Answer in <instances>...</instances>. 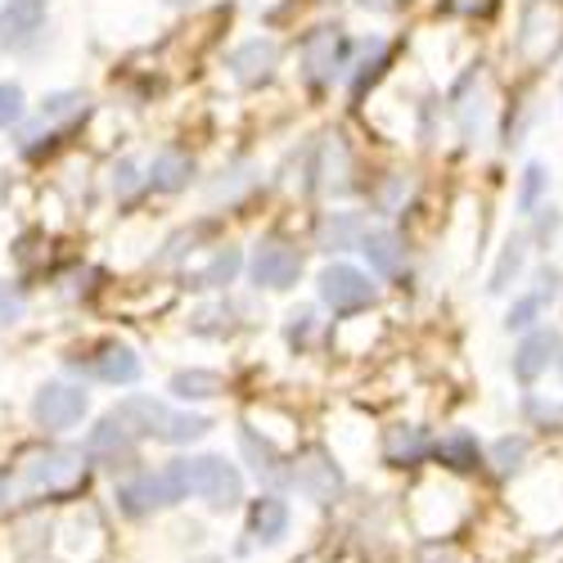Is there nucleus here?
I'll return each mask as SVG.
<instances>
[{
	"label": "nucleus",
	"mask_w": 563,
	"mask_h": 563,
	"mask_svg": "<svg viewBox=\"0 0 563 563\" xmlns=\"http://www.w3.org/2000/svg\"><path fill=\"white\" fill-rule=\"evenodd\" d=\"M195 563H221V559H212V554H208V559H195Z\"/></svg>",
	"instance_id": "obj_37"
},
{
	"label": "nucleus",
	"mask_w": 563,
	"mask_h": 563,
	"mask_svg": "<svg viewBox=\"0 0 563 563\" xmlns=\"http://www.w3.org/2000/svg\"><path fill=\"white\" fill-rule=\"evenodd\" d=\"M10 505V474H0V509Z\"/></svg>",
	"instance_id": "obj_36"
},
{
	"label": "nucleus",
	"mask_w": 563,
	"mask_h": 563,
	"mask_svg": "<svg viewBox=\"0 0 563 563\" xmlns=\"http://www.w3.org/2000/svg\"><path fill=\"white\" fill-rule=\"evenodd\" d=\"M190 176H195V163H190V154H180V150H163V154L154 158V167H150V185H154L158 195L185 190V185H190Z\"/></svg>",
	"instance_id": "obj_19"
},
{
	"label": "nucleus",
	"mask_w": 563,
	"mask_h": 563,
	"mask_svg": "<svg viewBox=\"0 0 563 563\" xmlns=\"http://www.w3.org/2000/svg\"><path fill=\"white\" fill-rule=\"evenodd\" d=\"M131 185H135V167L131 163H118V172H113V190H131Z\"/></svg>",
	"instance_id": "obj_34"
},
{
	"label": "nucleus",
	"mask_w": 563,
	"mask_h": 563,
	"mask_svg": "<svg viewBox=\"0 0 563 563\" xmlns=\"http://www.w3.org/2000/svg\"><path fill=\"white\" fill-rule=\"evenodd\" d=\"M559 369H563V361H559Z\"/></svg>",
	"instance_id": "obj_39"
},
{
	"label": "nucleus",
	"mask_w": 563,
	"mask_h": 563,
	"mask_svg": "<svg viewBox=\"0 0 563 563\" xmlns=\"http://www.w3.org/2000/svg\"><path fill=\"white\" fill-rule=\"evenodd\" d=\"M167 393L180 397V401H212L221 393V374H212V369H180V374H172Z\"/></svg>",
	"instance_id": "obj_24"
},
{
	"label": "nucleus",
	"mask_w": 563,
	"mask_h": 563,
	"mask_svg": "<svg viewBox=\"0 0 563 563\" xmlns=\"http://www.w3.org/2000/svg\"><path fill=\"white\" fill-rule=\"evenodd\" d=\"M172 415H176V410H167L158 397H122V401L113 406V419H118V424H122L135 442H140V438H158V442H167Z\"/></svg>",
	"instance_id": "obj_9"
},
{
	"label": "nucleus",
	"mask_w": 563,
	"mask_h": 563,
	"mask_svg": "<svg viewBox=\"0 0 563 563\" xmlns=\"http://www.w3.org/2000/svg\"><path fill=\"white\" fill-rule=\"evenodd\" d=\"M86 410H90L86 388L64 384V379L41 384V388H36V397H32V419H36V424H41L45 433H64V429L81 424V415H86Z\"/></svg>",
	"instance_id": "obj_4"
},
{
	"label": "nucleus",
	"mask_w": 563,
	"mask_h": 563,
	"mask_svg": "<svg viewBox=\"0 0 563 563\" xmlns=\"http://www.w3.org/2000/svg\"><path fill=\"white\" fill-rule=\"evenodd\" d=\"M343 51H347V41L339 27H316L302 45V68L311 81H330L339 68H343Z\"/></svg>",
	"instance_id": "obj_12"
},
{
	"label": "nucleus",
	"mask_w": 563,
	"mask_h": 563,
	"mask_svg": "<svg viewBox=\"0 0 563 563\" xmlns=\"http://www.w3.org/2000/svg\"><path fill=\"white\" fill-rule=\"evenodd\" d=\"M320 249L324 253H343V249H361V240H365V225H361V217H352V212H330L320 221Z\"/></svg>",
	"instance_id": "obj_21"
},
{
	"label": "nucleus",
	"mask_w": 563,
	"mask_h": 563,
	"mask_svg": "<svg viewBox=\"0 0 563 563\" xmlns=\"http://www.w3.org/2000/svg\"><path fill=\"white\" fill-rule=\"evenodd\" d=\"M19 316H23V298L10 294V285H0V324H10V320H19Z\"/></svg>",
	"instance_id": "obj_32"
},
{
	"label": "nucleus",
	"mask_w": 563,
	"mask_h": 563,
	"mask_svg": "<svg viewBox=\"0 0 563 563\" xmlns=\"http://www.w3.org/2000/svg\"><path fill=\"white\" fill-rule=\"evenodd\" d=\"M249 271H253L257 289H294L298 275H302V253L285 240H262Z\"/></svg>",
	"instance_id": "obj_7"
},
{
	"label": "nucleus",
	"mask_w": 563,
	"mask_h": 563,
	"mask_svg": "<svg viewBox=\"0 0 563 563\" xmlns=\"http://www.w3.org/2000/svg\"><path fill=\"white\" fill-rule=\"evenodd\" d=\"M240 266H244L240 249H221L203 271H195V275H190V289H225V285H234V275H240Z\"/></svg>",
	"instance_id": "obj_25"
},
{
	"label": "nucleus",
	"mask_w": 563,
	"mask_h": 563,
	"mask_svg": "<svg viewBox=\"0 0 563 563\" xmlns=\"http://www.w3.org/2000/svg\"><path fill=\"white\" fill-rule=\"evenodd\" d=\"M86 455L81 451H64V446H51L27 460L23 468V483L32 496H45V500H68L77 492H86Z\"/></svg>",
	"instance_id": "obj_2"
},
{
	"label": "nucleus",
	"mask_w": 563,
	"mask_h": 563,
	"mask_svg": "<svg viewBox=\"0 0 563 563\" xmlns=\"http://www.w3.org/2000/svg\"><path fill=\"white\" fill-rule=\"evenodd\" d=\"M81 113H86L81 90H55V96L41 100V118H51V122H68V118H81Z\"/></svg>",
	"instance_id": "obj_28"
},
{
	"label": "nucleus",
	"mask_w": 563,
	"mask_h": 563,
	"mask_svg": "<svg viewBox=\"0 0 563 563\" xmlns=\"http://www.w3.org/2000/svg\"><path fill=\"white\" fill-rule=\"evenodd\" d=\"M81 455H86L90 464H100V468H113V474H122V468H135V438H131V433L118 424V419L109 415V419H100V424L86 433Z\"/></svg>",
	"instance_id": "obj_8"
},
{
	"label": "nucleus",
	"mask_w": 563,
	"mask_h": 563,
	"mask_svg": "<svg viewBox=\"0 0 563 563\" xmlns=\"http://www.w3.org/2000/svg\"><path fill=\"white\" fill-rule=\"evenodd\" d=\"M294 487L316 505H334V500H343L347 478L324 451H307V455L294 460Z\"/></svg>",
	"instance_id": "obj_6"
},
{
	"label": "nucleus",
	"mask_w": 563,
	"mask_h": 563,
	"mask_svg": "<svg viewBox=\"0 0 563 563\" xmlns=\"http://www.w3.org/2000/svg\"><path fill=\"white\" fill-rule=\"evenodd\" d=\"M554 285H559V275L545 271V275H541V289H532V294H523V298H514V307H509V316H505L509 330H528V324H537L541 311H545V302L554 298Z\"/></svg>",
	"instance_id": "obj_23"
},
{
	"label": "nucleus",
	"mask_w": 563,
	"mask_h": 563,
	"mask_svg": "<svg viewBox=\"0 0 563 563\" xmlns=\"http://www.w3.org/2000/svg\"><path fill=\"white\" fill-rule=\"evenodd\" d=\"M523 262H528V240H509L505 253H500V262H496V271H492V285H487V289H492V294H505L509 279H519Z\"/></svg>",
	"instance_id": "obj_26"
},
{
	"label": "nucleus",
	"mask_w": 563,
	"mask_h": 563,
	"mask_svg": "<svg viewBox=\"0 0 563 563\" xmlns=\"http://www.w3.org/2000/svg\"><path fill=\"white\" fill-rule=\"evenodd\" d=\"M563 356V339L554 330H532L519 352H514V379H523V384H537L541 374Z\"/></svg>",
	"instance_id": "obj_11"
},
{
	"label": "nucleus",
	"mask_w": 563,
	"mask_h": 563,
	"mask_svg": "<svg viewBox=\"0 0 563 563\" xmlns=\"http://www.w3.org/2000/svg\"><path fill=\"white\" fill-rule=\"evenodd\" d=\"M225 68H230V77L240 81V86H262V81H271L275 68H279V45L266 41V36H253V41L240 45V51H230Z\"/></svg>",
	"instance_id": "obj_10"
},
{
	"label": "nucleus",
	"mask_w": 563,
	"mask_h": 563,
	"mask_svg": "<svg viewBox=\"0 0 563 563\" xmlns=\"http://www.w3.org/2000/svg\"><path fill=\"white\" fill-rule=\"evenodd\" d=\"M45 5L51 0H5L0 5V45H10V51L27 45L45 23Z\"/></svg>",
	"instance_id": "obj_13"
},
{
	"label": "nucleus",
	"mask_w": 563,
	"mask_h": 563,
	"mask_svg": "<svg viewBox=\"0 0 563 563\" xmlns=\"http://www.w3.org/2000/svg\"><path fill=\"white\" fill-rule=\"evenodd\" d=\"M172 5H190V0H172Z\"/></svg>",
	"instance_id": "obj_38"
},
{
	"label": "nucleus",
	"mask_w": 563,
	"mask_h": 563,
	"mask_svg": "<svg viewBox=\"0 0 563 563\" xmlns=\"http://www.w3.org/2000/svg\"><path fill=\"white\" fill-rule=\"evenodd\" d=\"M190 460H167L163 468H140L118 487V509L126 519H150L158 509L190 500Z\"/></svg>",
	"instance_id": "obj_1"
},
{
	"label": "nucleus",
	"mask_w": 563,
	"mask_h": 563,
	"mask_svg": "<svg viewBox=\"0 0 563 563\" xmlns=\"http://www.w3.org/2000/svg\"><path fill=\"white\" fill-rule=\"evenodd\" d=\"M240 451L253 464V474L266 483H294V468H285V455H279L275 442L257 438V429H240Z\"/></svg>",
	"instance_id": "obj_15"
},
{
	"label": "nucleus",
	"mask_w": 563,
	"mask_h": 563,
	"mask_svg": "<svg viewBox=\"0 0 563 563\" xmlns=\"http://www.w3.org/2000/svg\"><path fill=\"white\" fill-rule=\"evenodd\" d=\"M545 185H550L545 167H541V163H528V172H523V190H519V208H523V212L537 208V199L545 195Z\"/></svg>",
	"instance_id": "obj_30"
},
{
	"label": "nucleus",
	"mask_w": 563,
	"mask_h": 563,
	"mask_svg": "<svg viewBox=\"0 0 563 563\" xmlns=\"http://www.w3.org/2000/svg\"><path fill=\"white\" fill-rule=\"evenodd\" d=\"M23 118V86L19 81H0V131L14 126Z\"/></svg>",
	"instance_id": "obj_31"
},
{
	"label": "nucleus",
	"mask_w": 563,
	"mask_h": 563,
	"mask_svg": "<svg viewBox=\"0 0 563 563\" xmlns=\"http://www.w3.org/2000/svg\"><path fill=\"white\" fill-rule=\"evenodd\" d=\"M559 45V14H550V5H532L523 14V36H519V51L528 59H545Z\"/></svg>",
	"instance_id": "obj_18"
},
{
	"label": "nucleus",
	"mask_w": 563,
	"mask_h": 563,
	"mask_svg": "<svg viewBox=\"0 0 563 563\" xmlns=\"http://www.w3.org/2000/svg\"><path fill=\"white\" fill-rule=\"evenodd\" d=\"M361 253H365V262L379 271V275H401V257H406V249H401V240H397L393 230H365Z\"/></svg>",
	"instance_id": "obj_20"
},
{
	"label": "nucleus",
	"mask_w": 563,
	"mask_h": 563,
	"mask_svg": "<svg viewBox=\"0 0 563 563\" xmlns=\"http://www.w3.org/2000/svg\"><path fill=\"white\" fill-rule=\"evenodd\" d=\"M285 532H289V505L279 496H257L249 505V537L257 545H275Z\"/></svg>",
	"instance_id": "obj_17"
},
{
	"label": "nucleus",
	"mask_w": 563,
	"mask_h": 563,
	"mask_svg": "<svg viewBox=\"0 0 563 563\" xmlns=\"http://www.w3.org/2000/svg\"><path fill=\"white\" fill-rule=\"evenodd\" d=\"M212 433V419L208 415H172V429H167V442L172 446H185V442H199Z\"/></svg>",
	"instance_id": "obj_29"
},
{
	"label": "nucleus",
	"mask_w": 563,
	"mask_h": 563,
	"mask_svg": "<svg viewBox=\"0 0 563 563\" xmlns=\"http://www.w3.org/2000/svg\"><path fill=\"white\" fill-rule=\"evenodd\" d=\"M316 289H320V302L324 307H334V311H361L369 307L374 298H379V289H374V279L347 262H334V266H324L320 279H316Z\"/></svg>",
	"instance_id": "obj_5"
},
{
	"label": "nucleus",
	"mask_w": 563,
	"mask_h": 563,
	"mask_svg": "<svg viewBox=\"0 0 563 563\" xmlns=\"http://www.w3.org/2000/svg\"><path fill=\"white\" fill-rule=\"evenodd\" d=\"M487 5H492V0H451L455 14H474V10H487Z\"/></svg>",
	"instance_id": "obj_35"
},
{
	"label": "nucleus",
	"mask_w": 563,
	"mask_h": 563,
	"mask_svg": "<svg viewBox=\"0 0 563 563\" xmlns=\"http://www.w3.org/2000/svg\"><path fill=\"white\" fill-rule=\"evenodd\" d=\"M289 320H294V324H289V339H294V343H298V339H302V334H307V330H311V311H307V307H302V311H294V316H289Z\"/></svg>",
	"instance_id": "obj_33"
},
{
	"label": "nucleus",
	"mask_w": 563,
	"mask_h": 563,
	"mask_svg": "<svg viewBox=\"0 0 563 563\" xmlns=\"http://www.w3.org/2000/svg\"><path fill=\"white\" fill-rule=\"evenodd\" d=\"M523 460H528V438H500V442L492 446V464H496V474H500V478H514V474H519Z\"/></svg>",
	"instance_id": "obj_27"
},
{
	"label": "nucleus",
	"mask_w": 563,
	"mask_h": 563,
	"mask_svg": "<svg viewBox=\"0 0 563 563\" xmlns=\"http://www.w3.org/2000/svg\"><path fill=\"white\" fill-rule=\"evenodd\" d=\"M86 365H90V374H96L100 384H109V388H122V384H135V379H140V356H135L126 343H100L96 356H90Z\"/></svg>",
	"instance_id": "obj_14"
},
{
	"label": "nucleus",
	"mask_w": 563,
	"mask_h": 563,
	"mask_svg": "<svg viewBox=\"0 0 563 563\" xmlns=\"http://www.w3.org/2000/svg\"><path fill=\"white\" fill-rule=\"evenodd\" d=\"M190 487L217 514H225V509H234V505L244 500V474L225 455H199V460H190Z\"/></svg>",
	"instance_id": "obj_3"
},
{
	"label": "nucleus",
	"mask_w": 563,
	"mask_h": 563,
	"mask_svg": "<svg viewBox=\"0 0 563 563\" xmlns=\"http://www.w3.org/2000/svg\"><path fill=\"white\" fill-rule=\"evenodd\" d=\"M433 455H438L446 468H455V474H468V468H478V464H483V446H478V438H474V433H464V429L446 433V438L433 446Z\"/></svg>",
	"instance_id": "obj_22"
},
{
	"label": "nucleus",
	"mask_w": 563,
	"mask_h": 563,
	"mask_svg": "<svg viewBox=\"0 0 563 563\" xmlns=\"http://www.w3.org/2000/svg\"><path fill=\"white\" fill-rule=\"evenodd\" d=\"M433 451L429 433L424 429H415V424H393L384 433V460L393 468H415V464H424V455Z\"/></svg>",
	"instance_id": "obj_16"
}]
</instances>
